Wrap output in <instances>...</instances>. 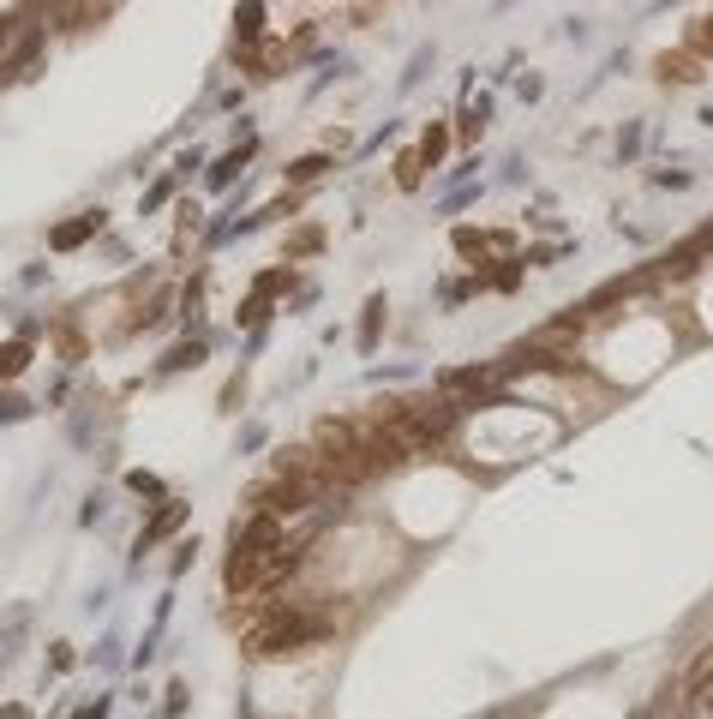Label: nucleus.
Wrapping results in <instances>:
<instances>
[{"label": "nucleus", "mask_w": 713, "mask_h": 719, "mask_svg": "<svg viewBox=\"0 0 713 719\" xmlns=\"http://www.w3.org/2000/svg\"><path fill=\"white\" fill-rule=\"evenodd\" d=\"M324 630H330V618H318V612L270 606V612H264V618L246 630V654H252V660H270V654H294V648H312Z\"/></svg>", "instance_id": "nucleus-1"}, {"label": "nucleus", "mask_w": 713, "mask_h": 719, "mask_svg": "<svg viewBox=\"0 0 713 719\" xmlns=\"http://www.w3.org/2000/svg\"><path fill=\"white\" fill-rule=\"evenodd\" d=\"M384 426L402 438V450H426V444L450 438L456 402H390V408H384Z\"/></svg>", "instance_id": "nucleus-2"}, {"label": "nucleus", "mask_w": 713, "mask_h": 719, "mask_svg": "<svg viewBox=\"0 0 713 719\" xmlns=\"http://www.w3.org/2000/svg\"><path fill=\"white\" fill-rule=\"evenodd\" d=\"M90 234H96V210H90V216H72V222H60V228L48 234V246H54V252H72V246H84Z\"/></svg>", "instance_id": "nucleus-3"}, {"label": "nucleus", "mask_w": 713, "mask_h": 719, "mask_svg": "<svg viewBox=\"0 0 713 719\" xmlns=\"http://www.w3.org/2000/svg\"><path fill=\"white\" fill-rule=\"evenodd\" d=\"M180 522H186V504H168V510H162V516H156V522H150V528L138 534V546H156V540H168V534H174Z\"/></svg>", "instance_id": "nucleus-4"}, {"label": "nucleus", "mask_w": 713, "mask_h": 719, "mask_svg": "<svg viewBox=\"0 0 713 719\" xmlns=\"http://www.w3.org/2000/svg\"><path fill=\"white\" fill-rule=\"evenodd\" d=\"M713 690V648L696 654V666H690V678H684V696H708Z\"/></svg>", "instance_id": "nucleus-5"}, {"label": "nucleus", "mask_w": 713, "mask_h": 719, "mask_svg": "<svg viewBox=\"0 0 713 719\" xmlns=\"http://www.w3.org/2000/svg\"><path fill=\"white\" fill-rule=\"evenodd\" d=\"M486 384H492V372H486V366H474V372H444V390H474V396H480Z\"/></svg>", "instance_id": "nucleus-6"}, {"label": "nucleus", "mask_w": 713, "mask_h": 719, "mask_svg": "<svg viewBox=\"0 0 713 719\" xmlns=\"http://www.w3.org/2000/svg\"><path fill=\"white\" fill-rule=\"evenodd\" d=\"M24 366H30V342H6L0 348V378H18Z\"/></svg>", "instance_id": "nucleus-7"}, {"label": "nucleus", "mask_w": 713, "mask_h": 719, "mask_svg": "<svg viewBox=\"0 0 713 719\" xmlns=\"http://www.w3.org/2000/svg\"><path fill=\"white\" fill-rule=\"evenodd\" d=\"M324 168H330V156H300V162H294L288 174H294V180H318Z\"/></svg>", "instance_id": "nucleus-8"}, {"label": "nucleus", "mask_w": 713, "mask_h": 719, "mask_svg": "<svg viewBox=\"0 0 713 719\" xmlns=\"http://www.w3.org/2000/svg\"><path fill=\"white\" fill-rule=\"evenodd\" d=\"M396 186H420V150H408V156L396 162Z\"/></svg>", "instance_id": "nucleus-9"}, {"label": "nucleus", "mask_w": 713, "mask_h": 719, "mask_svg": "<svg viewBox=\"0 0 713 719\" xmlns=\"http://www.w3.org/2000/svg\"><path fill=\"white\" fill-rule=\"evenodd\" d=\"M378 330H384V300H372V306H366V324H360V342L372 348V336H378Z\"/></svg>", "instance_id": "nucleus-10"}, {"label": "nucleus", "mask_w": 713, "mask_h": 719, "mask_svg": "<svg viewBox=\"0 0 713 719\" xmlns=\"http://www.w3.org/2000/svg\"><path fill=\"white\" fill-rule=\"evenodd\" d=\"M258 18H264V6H258V0H240V36H258Z\"/></svg>", "instance_id": "nucleus-11"}, {"label": "nucleus", "mask_w": 713, "mask_h": 719, "mask_svg": "<svg viewBox=\"0 0 713 719\" xmlns=\"http://www.w3.org/2000/svg\"><path fill=\"white\" fill-rule=\"evenodd\" d=\"M660 72H672V78H696V60H690V54H666Z\"/></svg>", "instance_id": "nucleus-12"}, {"label": "nucleus", "mask_w": 713, "mask_h": 719, "mask_svg": "<svg viewBox=\"0 0 713 719\" xmlns=\"http://www.w3.org/2000/svg\"><path fill=\"white\" fill-rule=\"evenodd\" d=\"M444 144H450V138H444V126H432V132H426V144H420V162H438V156H444Z\"/></svg>", "instance_id": "nucleus-13"}, {"label": "nucleus", "mask_w": 713, "mask_h": 719, "mask_svg": "<svg viewBox=\"0 0 713 719\" xmlns=\"http://www.w3.org/2000/svg\"><path fill=\"white\" fill-rule=\"evenodd\" d=\"M198 360H204V342H186V348L168 354V366H198Z\"/></svg>", "instance_id": "nucleus-14"}, {"label": "nucleus", "mask_w": 713, "mask_h": 719, "mask_svg": "<svg viewBox=\"0 0 713 719\" xmlns=\"http://www.w3.org/2000/svg\"><path fill=\"white\" fill-rule=\"evenodd\" d=\"M696 48H713V18L702 24V30H696Z\"/></svg>", "instance_id": "nucleus-15"}, {"label": "nucleus", "mask_w": 713, "mask_h": 719, "mask_svg": "<svg viewBox=\"0 0 713 719\" xmlns=\"http://www.w3.org/2000/svg\"><path fill=\"white\" fill-rule=\"evenodd\" d=\"M0 719H30V714H24V708H6V714H0Z\"/></svg>", "instance_id": "nucleus-16"}]
</instances>
